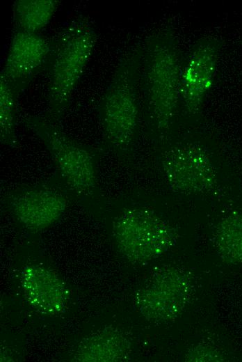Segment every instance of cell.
<instances>
[{
  "label": "cell",
  "mask_w": 242,
  "mask_h": 362,
  "mask_svg": "<svg viewBox=\"0 0 242 362\" xmlns=\"http://www.w3.org/2000/svg\"><path fill=\"white\" fill-rule=\"evenodd\" d=\"M97 40L91 19L80 15L59 33L52 45L48 84L49 119L58 123L89 63Z\"/></svg>",
  "instance_id": "cell-1"
},
{
  "label": "cell",
  "mask_w": 242,
  "mask_h": 362,
  "mask_svg": "<svg viewBox=\"0 0 242 362\" xmlns=\"http://www.w3.org/2000/svg\"><path fill=\"white\" fill-rule=\"evenodd\" d=\"M143 86L149 114L159 131L172 125L180 100L182 70L173 36L161 31L142 48Z\"/></svg>",
  "instance_id": "cell-2"
},
{
  "label": "cell",
  "mask_w": 242,
  "mask_h": 362,
  "mask_svg": "<svg viewBox=\"0 0 242 362\" xmlns=\"http://www.w3.org/2000/svg\"><path fill=\"white\" fill-rule=\"evenodd\" d=\"M142 52L138 47L120 58L98 107L106 141L120 151L129 149L136 133Z\"/></svg>",
  "instance_id": "cell-3"
},
{
  "label": "cell",
  "mask_w": 242,
  "mask_h": 362,
  "mask_svg": "<svg viewBox=\"0 0 242 362\" xmlns=\"http://www.w3.org/2000/svg\"><path fill=\"white\" fill-rule=\"evenodd\" d=\"M112 234L120 253L135 263L162 256L175 245L178 237L168 221L142 207L122 212L113 223Z\"/></svg>",
  "instance_id": "cell-4"
},
{
  "label": "cell",
  "mask_w": 242,
  "mask_h": 362,
  "mask_svg": "<svg viewBox=\"0 0 242 362\" xmlns=\"http://www.w3.org/2000/svg\"><path fill=\"white\" fill-rule=\"evenodd\" d=\"M23 122L42 141L67 185L78 194L92 192L97 184V168L91 150L72 139L48 118L27 116Z\"/></svg>",
  "instance_id": "cell-5"
},
{
  "label": "cell",
  "mask_w": 242,
  "mask_h": 362,
  "mask_svg": "<svg viewBox=\"0 0 242 362\" xmlns=\"http://www.w3.org/2000/svg\"><path fill=\"white\" fill-rule=\"evenodd\" d=\"M193 290L192 278L185 270L170 266L161 267L138 290L135 304L147 320L171 322L187 307Z\"/></svg>",
  "instance_id": "cell-6"
},
{
  "label": "cell",
  "mask_w": 242,
  "mask_h": 362,
  "mask_svg": "<svg viewBox=\"0 0 242 362\" xmlns=\"http://www.w3.org/2000/svg\"><path fill=\"white\" fill-rule=\"evenodd\" d=\"M163 175L170 189L186 194H204L216 186L217 175L209 152L187 143L171 147L161 158Z\"/></svg>",
  "instance_id": "cell-7"
},
{
  "label": "cell",
  "mask_w": 242,
  "mask_h": 362,
  "mask_svg": "<svg viewBox=\"0 0 242 362\" xmlns=\"http://www.w3.org/2000/svg\"><path fill=\"white\" fill-rule=\"evenodd\" d=\"M220 41L205 36L193 46L181 73L180 100L189 114L197 113L213 86L218 66Z\"/></svg>",
  "instance_id": "cell-8"
},
{
  "label": "cell",
  "mask_w": 242,
  "mask_h": 362,
  "mask_svg": "<svg viewBox=\"0 0 242 362\" xmlns=\"http://www.w3.org/2000/svg\"><path fill=\"white\" fill-rule=\"evenodd\" d=\"M52 49L44 36L16 29L0 73L20 94L42 69Z\"/></svg>",
  "instance_id": "cell-9"
},
{
  "label": "cell",
  "mask_w": 242,
  "mask_h": 362,
  "mask_svg": "<svg viewBox=\"0 0 242 362\" xmlns=\"http://www.w3.org/2000/svg\"><path fill=\"white\" fill-rule=\"evenodd\" d=\"M65 197L48 188H31L14 195L10 206L17 220L31 231L42 230L62 216Z\"/></svg>",
  "instance_id": "cell-10"
},
{
  "label": "cell",
  "mask_w": 242,
  "mask_h": 362,
  "mask_svg": "<svg viewBox=\"0 0 242 362\" xmlns=\"http://www.w3.org/2000/svg\"><path fill=\"white\" fill-rule=\"evenodd\" d=\"M25 297L31 306L46 315L62 313L68 299L63 281L51 269L40 265L26 267L21 274Z\"/></svg>",
  "instance_id": "cell-11"
},
{
  "label": "cell",
  "mask_w": 242,
  "mask_h": 362,
  "mask_svg": "<svg viewBox=\"0 0 242 362\" xmlns=\"http://www.w3.org/2000/svg\"><path fill=\"white\" fill-rule=\"evenodd\" d=\"M130 343L119 330L108 328L83 340L74 356L79 361H119L127 357Z\"/></svg>",
  "instance_id": "cell-12"
},
{
  "label": "cell",
  "mask_w": 242,
  "mask_h": 362,
  "mask_svg": "<svg viewBox=\"0 0 242 362\" xmlns=\"http://www.w3.org/2000/svg\"><path fill=\"white\" fill-rule=\"evenodd\" d=\"M60 4L58 0H17L13 3L16 29L38 33L49 24Z\"/></svg>",
  "instance_id": "cell-13"
},
{
  "label": "cell",
  "mask_w": 242,
  "mask_h": 362,
  "mask_svg": "<svg viewBox=\"0 0 242 362\" xmlns=\"http://www.w3.org/2000/svg\"><path fill=\"white\" fill-rule=\"evenodd\" d=\"M213 243L223 258L242 262V214L231 215L220 221L213 233Z\"/></svg>",
  "instance_id": "cell-14"
},
{
  "label": "cell",
  "mask_w": 242,
  "mask_h": 362,
  "mask_svg": "<svg viewBox=\"0 0 242 362\" xmlns=\"http://www.w3.org/2000/svg\"><path fill=\"white\" fill-rule=\"evenodd\" d=\"M19 95L10 84L0 77V141L10 148L17 145L16 123Z\"/></svg>",
  "instance_id": "cell-15"
},
{
  "label": "cell",
  "mask_w": 242,
  "mask_h": 362,
  "mask_svg": "<svg viewBox=\"0 0 242 362\" xmlns=\"http://www.w3.org/2000/svg\"><path fill=\"white\" fill-rule=\"evenodd\" d=\"M218 354L210 346L206 345H197L189 350L186 354L188 361H218Z\"/></svg>",
  "instance_id": "cell-16"
}]
</instances>
